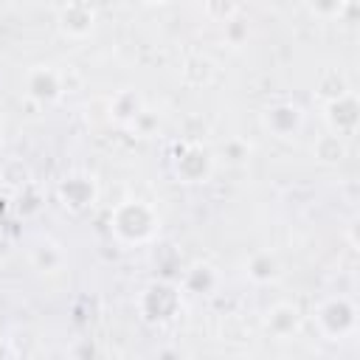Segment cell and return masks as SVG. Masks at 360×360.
Segmentation results:
<instances>
[{
	"label": "cell",
	"mask_w": 360,
	"mask_h": 360,
	"mask_svg": "<svg viewBox=\"0 0 360 360\" xmlns=\"http://www.w3.org/2000/svg\"><path fill=\"white\" fill-rule=\"evenodd\" d=\"M225 34H228L231 45H239V42L248 37V28H245L239 20H228V22H225Z\"/></svg>",
	"instance_id": "e0dca14e"
},
{
	"label": "cell",
	"mask_w": 360,
	"mask_h": 360,
	"mask_svg": "<svg viewBox=\"0 0 360 360\" xmlns=\"http://www.w3.org/2000/svg\"><path fill=\"white\" fill-rule=\"evenodd\" d=\"M6 253H8V245H6L3 239H0V256H6Z\"/></svg>",
	"instance_id": "d6986e66"
},
{
	"label": "cell",
	"mask_w": 360,
	"mask_h": 360,
	"mask_svg": "<svg viewBox=\"0 0 360 360\" xmlns=\"http://www.w3.org/2000/svg\"><path fill=\"white\" fill-rule=\"evenodd\" d=\"M349 0H307L309 14H315L318 20H340L343 8Z\"/></svg>",
	"instance_id": "2e32d148"
},
{
	"label": "cell",
	"mask_w": 360,
	"mask_h": 360,
	"mask_svg": "<svg viewBox=\"0 0 360 360\" xmlns=\"http://www.w3.org/2000/svg\"><path fill=\"white\" fill-rule=\"evenodd\" d=\"M146 3H152V6H166V3H172V0H146Z\"/></svg>",
	"instance_id": "ffe728a7"
},
{
	"label": "cell",
	"mask_w": 360,
	"mask_h": 360,
	"mask_svg": "<svg viewBox=\"0 0 360 360\" xmlns=\"http://www.w3.org/2000/svg\"><path fill=\"white\" fill-rule=\"evenodd\" d=\"M143 101L135 90H118L112 98H110V118L121 127H129V124H138V118L143 115Z\"/></svg>",
	"instance_id": "7c38bea8"
},
{
	"label": "cell",
	"mask_w": 360,
	"mask_h": 360,
	"mask_svg": "<svg viewBox=\"0 0 360 360\" xmlns=\"http://www.w3.org/2000/svg\"><path fill=\"white\" fill-rule=\"evenodd\" d=\"M323 121H326L329 132H335L340 138H352L357 132V121H360L357 93L354 90H346V93L323 101Z\"/></svg>",
	"instance_id": "8992f818"
},
{
	"label": "cell",
	"mask_w": 360,
	"mask_h": 360,
	"mask_svg": "<svg viewBox=\"0 0 360 360\" xmlns=\"http://www.w3.org/2000/svg\"><path fill=\"white\" fill-rule=\"evenodd\" d=\"M312 155L321 160V163H340L346 158V138L335 135V132H323L321 138H315L312 143Z\"/></svg>",
	"instance_id": "9a60e30c"
},
{
	"label": "cell",
	"mask_w": 360,
	"mask_h": 360,
	"mask_svg": "<svg viewBox=\"0 0 360 360\" xmlns=\"http://www.w3.org/2000/svg\"><path fill=\"white\" fill-rule=\"evenodd\" d=\"M11 354H14V352H11V349H8V346L0 340V357H11Z\"/></svg>",
	"instance_id": "ac0fdd59"
},
{
	"label": "cell",
	"mask_w": 360,
	"mask_h": 360,
	"mask_svg": "<svg viewBox=\"0 0 360 360\" xmlns=\"http://www.w3.org/2000/svg\"><path fill=\"white\" fill-rule=\"evenodd\" d=\"M174 174L183 183H205L214 174V155L202 143H186L183 149H177Z\"/></svg>",
	"instance_id": "52a82bcc"
},
{
	"label": "cell",
	"mask_w": 360,
	"mask_h": 360,
	"mask_svg": "<svg viewBox=\"0 0 360 360\" xmlns=\"http://www.w3.org/2000/svg\"><path fill=\"white\" fill-rule=\"evenodd\" d=\"M56 25H59L62 37H68V39H84L96 28V6L82 3V0H68L59 8V14H56Z\"/></svg>",
	"instance_id": "9c48e42d"
},
{
	"label": "cell",
	"mask_w": 360,
	"mask_h": 360,
	"mask_svg": "<svg viewBox=\"0 0 360 360\" xmlns=\"http://www.w3.org/2000/svg\"><path fill=\"white\" fill-rule=\"evenodd\" d=\"M180 290L174 284H166V281H155L149 284L141 298H138V309H141V318L146 323H166L172 321L177 312H180Z\"/></svg>",
	"instance_id": "3957f363"
},
{
	"label": "cell",
	"mask_w": 360,
	"mask_h": 360,
	"mask_svg": "<svg viewBox=\"0 0 360 360\" xmlns=\"http://www.w3.org/2000/svg\"><path fill=\"white\" fill-rule=\"evenodd\" d=\"M22 87L34 104H53L65 96V76L53 65H34L25 70Z\"/></svg>",
	"instance_id": "5b68a950"
},
{
	"label": "cell",
	"mask_w": 360,
	"mask_h": 360,
	"mask_svg": "<svg viewBox=\"0 0 360 360\" xmlns=\"http://www.w3.org/2000/svg\"><path fill=\"white\" fill-rule=\"evenodd\" d=\"M219 284V276L211 264H194L186 278H183V290L186 292H194V295H211Z\"/></svg>",
	"instance_id": "5bb4252c"
},
{
	"label": "cell",
	"mask_w": 360,
	"mask_h": 360,
	"mask_svg": "<svg viewBox=\"0 0 360 360\" xmlns=\"http://www.w3.org/2000/svg\"><path fill=\"white\" fill-rule=\"evenodd\" d=\"M110 231L121 245H146L158 236L160 217L143 200H124L110 214Z\"/></svg>",
	"instance_id": "6da1fadb"
},
{
	"label": "cell",
	"mask_w": 360,
	"mask_h": 360,
	"mask_svg": "<svg viewBox=\"0 0 360 360\" xmlns=\"http://www.w3.org/2000/svg\"><path fill=\"white\" fill-rule=\"evenodd\" d=\"M245 273H248V278L253 284H273V281L281 278V262L270 250H256L245 262Z\"/></svg>",
	"instance_id": "8fae6325"
},
{
	"label": "cell",
	"mask_w": 360,
	"mask_h": 360,
	"mask_svg": "<svg viewBox=\"0 0 360 360\" xmlns=\"http://www.w3.org/2000/svg\"><path fill=\"white\" fill-rule=\"evenodd\" d=\"M31 264H34V270H39V273H56V270H62V264H65V250H62V245H56V242H39L37 248H31Z\"/></svg>",
	"instance_id": "4fadbf2b"
},
{
	"label": "cell",
	"mask_w": 360,
	"mask_h": 360,
	"mask_svg": "<svg viewBox=\"0 0 360 360\" xmlns=\"http://www.w3.org/2000/svg\"><path fill=\"white\" fill-rule=\"evenodd\" d=\"M262 127L264 132H270L273 138H281V141H290L301 132L304 127V110L292 101H278V104H270L264 112H262Z\"/></svg>",
	"instance_id": "ba28073f"
},
{
	"label": "cell",
	"mask_w": 360,
	"mask_h": 360,
	"mask_svg": "<svg viewBox=\"0 0 360 360\" xmlns=\"http://www.w3.org/2000/svg\"><path fill=\"white\" fill-rule=\"evenodd\" d=\"M301 321H304V315H301V309H298L295 304L278 301V304H273V307L262 315V329H264L270 338L284 340V338H292V335L301 329Z\"/></svg>",
	"instance_id": "30bf717a"
},
{
	"label": "cell",
	"mask_w": 360,
	"mask_h": 360,
	"mask_svg": "<svg viewBox=\"0 0 360 360\" xmlns=\"http://www.w3.org/2000/svg\"><path fill=\"white\" fill-rule=\"evenodd\" d=\"M315 329L326 340H346L357 332V304L349 295H329L315 307Z\"/></svg>",
	"instance_id": "7a4b0ae2"
},
{
	"label": "cell",
	"mask_w": 360,
	"mask_h": 360,
	"mask_svg": "<svg viewBox=\"0 0 360 360\" xmlns=\"http://www.w3.org/2000/svg\"><path fill=\"white\" fill-rule=\"evenodd\" d=\"M56 197H59V202L68 211L82 214V211H87V208L96 205V200H98V183H96V177L90 172H70V174H65L56 183Z\"/></svg>",
	"instance_id": "277c9868"
}]
</instances>
